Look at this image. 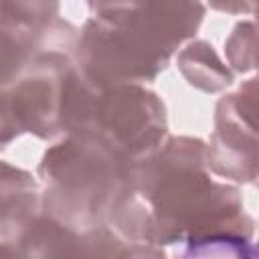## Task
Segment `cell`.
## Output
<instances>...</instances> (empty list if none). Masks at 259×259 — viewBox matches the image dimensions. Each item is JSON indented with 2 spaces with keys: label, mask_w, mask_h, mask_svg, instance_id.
Here are the masks:
<instances>
[{
  "label": "cell",
  "mask_w": 259,
  "mask_h": 259,
  "mask_svg": "<svg viewBox=\"0 0 259 259\" xmlns=\"http://www.w3.org/2000/svg\"><path fill=\"white\" fill-rule=\"evenodd\" d=\"M107 221L156 257L164 247L180 257H255V221L235 186L208 176L196 138H170L134 162Z\"/></svg>",
  "instance_id": "1"
},
{
  "label": "cell",
  "mask_w": 259,
  "mask_h": 259,
  "mask_svg": "<svg viewBox=\"0 0 259 259\" xmlns=\"http://www.w3.org/2000/svg\"><path fill=\"white\" fill-rule=\"evenodd\" d=\"M202 16V0H138L95 14L81 30L75 67L97 87L152 81Z\"/></svg>",
  "instance_id": "2"
},
{
  "label": "cell",
  "mask_w": 259,
  "mask_h": 259,
  "mask_svg": "<svg viewBox=\"0 0 259 259\" xmlns=\"http://www.w3.org/2000/svg\"><path fill=\"white\" fill-rule=\"evenodd\" d=\"M134 162L91 136L67 134L38 166L45 214L87 231L103 225L130 182Z\"/></svg>",
  "instance_id": "3"
},
{
  "label": "cell",
  "mask_w": 259,
  "mask_h": 259,
  "mask_svg": "<svg viewBox=\"0 0 259 259\" xmlns=\"http://www.w3.org/2000/svg\"><path fill=\"white\" fill-rule=\"evenodd\" d=\"M61 130L91 136L132 162L154 152L166 134V109L138 83L97 87L71 65L63 81Z\"/></svg>",
  "instance_id": "4"
},
{
  "label": "cell",
  "mask_w": 259,
  "mask_h": 259,
  "mask_svg": "<svg viewBox=\"0 0 259 259\" xmlns=\"http://www.w3.org/2000/svg\"><path fill=\"white\" fill-rule=\"evenodd\" d=\"M71 65L69 55L59 47L40 49L12 83L0 87V101L20 134L49 140L61 132L63 81Z\"/></svg>",
  "instance_id": "5"
},
{
  "label": "cell",
  "mask_w": 259,
  "mask_h": 259,
  "mask_svg": "<svg viewBox=\"0 0 259 259\" xmlns=\"http://www.w3.org/2000/svg\"><path fill=\"white\" fill-rule=\"evenodd\" d=\"M257 79L251 77L217 105L214 134L204 146V164L217 176L237 182L257 178Z\"/></svg>",
  "instance_id": "6"
},
{
  "label": "cell",
  "mask_w": 259,
  "mask_h": 259,
  "mask_svg": "<svg viewBox=\"0 0 259 259\" xmlns=\"http://www.w3.org/2000/svg\"><path fill=\"white\" fill-rule=\"evenodd\" d=\"M36 206L38 188L34 178L26 170L0 162V239L14 245L18 233L36 214Z\"/></svg>",
  "instance_id": "7"
},
{
  "label": "cell",
  "mask_w": 259,
  "mask_h": 259,
  "mask_svg": "<svg viewBox=\"0 0 259 259\" xmlns=\"http://www.w3.org/2000/svg\"><path fill=\"white\" fill-rule=\"evenodd\" d=\"M178 69L192 87L206 93L223 91L233 83V73L206 40L188 42L178 53Z\"/></svg>",
  "instance_id": "8"
},
{
  "label": "cell",
  "mask_w": 259,
  "mask_h": 259,
  "mask_svg": "<svg viewBox=\"0 0 259 259\" xmlns=\"http://www.w3.org/2000/svg\"><path fill=\"white\" fill-rule=\"evenodd\" d=\"M49 30L51 28L38 32L0 22V87L12 83L32 61V57L45 49L42 40Z\"/></svg>",
  "instance_id": "9"
},
{
  "label": "cell",
  "mask_w": 259,
  "mask_h": 259,
  "mask_svg": "<svg viewBox=\"0 0 259 259\" xmlns=\"http://www.w3.org/2000/svg\"><path fill=\"white\" fill-rule=\"evenodd\" d=\"M59 0H0V22L47 30L57 20Z\"/></svg>",
  "instance_id": "10"
},
{
  "label": "cell",
  "mask_w": 259,
  "mask_h": 259,
  "mask_svg": "<svg viewBox=\"0 0 259 259\" xmlns=\"http://www.w3.org/2000/svg\"><path fill=\"white\" fill-rule=\"evenodd\" d=\"M225 53L233 69L247 73L255 69V22H239L225 40Z\"/></svg>",
  "instance_id": "11"
},
{
  "label": "cell",
  "mask_w": 259,
  "mask_h": 259,
  "mask_svg": "<svg viewBox=\"0 0 259 259\" xmlns=\"http://www.w3.org/2000/svg\"><path fill=\"white\" fill-rule=\"evenodd\" d=\"M208 4L214 10L231 12V14H239V12L253 14L255 12V0H208Z\"/></svg>",
  "instance_id": "12"
},
{
  "label": "cell",
  "mask_w": 259,
  "mask_h": 259,
  "mask_svg": "<svg viewBox=\"0 0 259 259\" xmlns=\"http://www.w3.org/2000/svg\"><path fill=\"white\" fill-rule=\"evenodd\" d=\"M138 0H87L89 8L95 12V14H101V12H111V10H119V8H127L132 4H136Z\"/></svg>",
  "instance_id": "13"
}]
</instances>
